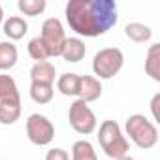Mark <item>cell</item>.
Returning a JSON list of instances; mask_svg holds the SVG:
<instances>
[{
	"label": "cell",
	"mask_w": 160,
	"mask_h": 160,
	"mask_svg": "<svg viewBox=\"0 0 160 160\" xmlns=\"http://www.w3.org/2000/svg\"><path fill=\"white\" fill-rule=\"evenodd\" d=\"M28 57L34 58L36 62L49 58V57H47V51H45V47H43V43H42V40H40V36H36V38H32V40L28 42Z\"/></svg>",
	"instance_id": "obj_21"
},
{
	"label": "cell",
	"mask_w": 160,
	"mask_h": 160,
	"mask_svg": "<svg viewBox=\"0 0 160 160\" xmlns=\"http://www.w3.org/2000/svg\"><path fill=\"white\" fill-rule=\"evenodd\" d=\"M57 89L64 96H77V92H79V75L73 73V72H66V73L58 75Z\"/></svg>",
	"instance_id": "obj_15"
},
{
	"label": "cell",
	"mask_w": 160,
	"mask_h": 160,
	"mask_svg": "<svg viewBox=\"0 0 160 160\" xmlns=\"http://www.w3.org/2000/svg\"><path fill=\"white\" fill-rule=\"evenodd\" d=\"M21 117V102H0V124H13Z\"/></svg>",
	"instance_id": "obj_19"
},
{
	"label": "cell",
	"mask_w": 160,
	"mask_h": 160,
	"mask_svg": "<svg viewBox=\"0 0 160 160\" xmlns=\"http://www.w3.org/2000/svg\"><path fill=\"white\" fill-rule=\"evenodd\" d=\"M124 36L136 43H145L152 38V30L143 23H128L124 27Z\"/></svg>",
	"instance_id": "obj_16"
},
{
	"label": "cell",
	"mask_w": 160,
	"mask_h": 160,
	"mask_svg": "<svg viewBox=\"0 0 160 160\" xmlns=\"http://www.w3.org/2000/svg\"><path fill=\"white\" fill-rule=\"evenodd\" d=\"M2 28H4V34L10 40L17 42V40L25 38V34L28 32V23L23 17H19V15H12V17H8L2 23Z\"/></svg>",
	"instance_id": "obj_11"
},
{
	"label": "cell",
	"mask_w": 160,
	"mask_h": 160,
	"mask_svg": "<svg viewBox=\"0 0 160 160\" xmlns=\"http://www.w3.org/2000/svg\"><path fill=\"white\" fill-rule=\"evenodd\" d=\"M124 66V55L119 47H104L92 58V72L96 79H111Z\"/></svg>",
	"instance_id": "obj_4"
},
{
	"label": "cell",
	"mask_w": 160,
	"mask_h": 160,
	"mask_svg": "<svg viewBox=\"0 0 160 160\" xmlns=\"http://www.w3.org/2000/svg\"><path fill=\"white\" fill-rule=\"evenodd\" d=\"M160 92H156L151 100V113H152V122H160Z\"/></svg>",
	"instance_id": "obj_23"
},
{
	"label": "cell",
	"mask_w": 160,
	"mask_h": 160,
	"mask_svg": "<svg viewBox=\"0 0 160 160\" xmlns=\"http://www.w3.org/2000/svg\"><path fill=\"white\" fill-rule=\"evenodd\" d=\"M64 13L70 28L85 38L106 34L119 19L113 0H68Z\"/></svg>",
	"instance_id": "obj_1"
},
{
	"label": "cell",
	"mask_w": 160,
	"mask_h": 160,
	"mask_svg": "<svg viewBox=\"0 0 160 160\" xmlns=\"http://www.w3.org/2000/svg\"><path fill=\"white\" fill-rule=\"evenodd\" d=\"M102 83L94 75H79V92L77 98L83 102H96L102 96Z\"/></svg>",
	"instance_id": "obj_8"
},
{
	"label": "cell",
	"mask_w": 160,
	"mask_h": 160,
	"mask_svg": "<svg viewBox=\"0 0 160 160\" xmlns=\"http://www.w3.org/2000/svg\"><path fill=\"white\" fill-rule=\"evenodd\" d=\"M145 72L152 81H160V43H152L145 55Z\"/></svg>",
	"instance_id": "obj_13"
},
{
	"label": "cell",
	"mask_w": 160,
	"mask_h": 160,
	"mask_svg": "<svg viewBox=\"0 0 160 160\" xmlns=\"http://www.w3.org/2000/svg\"><path fill=\"white\" fill-rule=\"evenodd\" d=\"M98 141H100L102 151H104L111 160L128 154L130 143H128L126 136L122 134L121 126H119L115 121H111V119H108V121H104V122L100 124V130H98Z\"/></svg>",
	"instance_id": "obj_3"
},
{
	"label": "cell",
	"mask_w": 160,
	"mask_h": 160,
	"mask_svg": "<svg viewBox=\"0 0 160 160\" xmlns=\"http://www.w3.org/2000/svg\"><path fill=\"white\" fill-rule=\"evenodd\" d=\"M28 92H30V98L36 104H40V106L49 104L53 100V94H55L53 85H49V83H30V91Z\"/></svg>",
	"instance_id": "obj_18"
},
{
	"label": "cell",
	"mask_w": 160,
	"mask_h": 160,
	"mask_svg": "<svg viewBox=\"0 0 160 160\" xmlns=\"http://www.w3.org/2000/svg\"><path fill=\"white\" fill-rule=\"evenodd\" d=\"M45 160H70V154H68L64 149L55 147V149H49V151H47Z\"/></svg>",
	"instance_id": "obj_22"
},
{
	"label": "cell",
	"mask_w": 160,
	"mask_h": 160,
	"mask_svg": "<svg viewBox=\"0 0 160 160\" xmlns=\"http://www.w3.org/2000/svg\"><path fill=\"white\" fill-rule=\"evenodd\" d=\"M115 160H136V158H132V156H128V154H124V156H121V158H115Z\"/></svg>",
	"instance_id": "obj_25"
},
{
	"label": "cell",
	"mask_w": 160,
	"mask_h": 160,
	"mask_svg": "<svg viewBox=\"0 0 160 160\" xmlns=\"http://www.w3.org/2000/svg\"><path fill=\"white\" fill-rule=\"evenodd\" d=\"M72 160H98V154L91 141L79 139L72 145Z\"/></svg>",
	"instance_id": "obj_17"
},
{
	"label": "cell",
	"mask_w": 160,
	"mask_h": 160,
	"mask_svg": "<svg viewBox=\"0 0 160 160\" xmlns=\"http://www.w3.org/2000/svg\"><path fill=\"white\" fill-rule=\"evenodd\" d=\"M40 40H42V43H43V47H45L49 58L60 57L62 47H64V42H66V32H64L62 23H60L57 17L45 19L43 25H42Z\"/></svg>",
	"instance_id": "obj_6"
},
{
	"label": "cell",
	"mask_w": 160,
	"mask_h": 160,
	"mask_svg": "<svg viewBox=\"0 0 160 160\" xmlns=\"http://www.w3.org/2000/svg\"><path fill=\"white\" fill-rule=\"evenodd\" d=\"M0 102H21L17 83L8 73H0Z\"/></svg>",
	"instance_id": "obj_12"
},
{
	"label": "cell",
	"mask_w": 160,
	"mask_h": 160,
	"mask_svg": "<svg viewBox=\"0 0 160 160\" xmlns=\"http://www.w3.org/2000/svg\"><path fill=\"white\" fill-rule=\"evenodd\" d=\"M17 8L23 15H28V17H36V15H42L47 8V2L45 0H19L17 2Z\"/></svg>",
	"instance_id": "obj_20"
},
{
	"label": "cell",
	"mask_w": 160,
	"mask_h": 160,
	"mask_svg": "<svg viewBox=\"0 0 160 160\" xmlns=\"http://www.w3.org/2000/svg\"><path fill=\"white\" fill-rule=\"evenodd\" d=\"M126 136L139 149H152L158 143V128L152 121H149L141 113H134L124 122Z\"/></svg>",
	"instance_id": "obj_2"
},
{
	"label": "cell",
	"mask_w": 160,
	"mask_h": 160,
	"mask_svg": "<svg viewBox=\"0 0 160 160\" xmlns=\"http://www.w3.org/2000/svg\"><path fill=\"white\" fill-rule=\"evenodd\" d=\"M85 55H87V45L81 38H66L60 53V57L66 62H79L85 58Z\"/></svg>",
	"instance_id": "obj_10"
},
{
	"label": "cell",
	"mask_w": 160,
	"mask_h": 160,
	"mask_svg": "<svg viewBox=\"0 0 160 160\" xmlns=\"http://www.w3.org/2000/svg\"><path fill=\"white\" fill-rule=\"evenodd\" d=\"M27 138L30 139V143L40 147L49 145L55 138V126L45 115L32 113L27 119Z\"/></svg>",
	"instance_id": "obj_7"
},
{
	"label": "cell",
	"mask_w": 160,
	"mask_h": 160,
	"mask_svg": "<svg viewBox=\"0 0 160 160\" xmlns=\"http://www.w3.org/2000/svg\"><path fill=\"white\" fill-rule=\"evenodd\" d=\"M55 77H57V70L55 64L51 60H40L34 62V66L30 68V79L32 83H55Z\"/></svg>",
	"instance_id": "obj_9"
},
{
	"label": "cell",
	"mask_w": 160,
	"mask_h": 160,
	"mask_svg": "<svg viewBox=\"0 0 160 160\" xmlns=\"http://www.w3.org/2000/svg\"><path fill=\"white\" fill-rule=\"evenodd\" d=\"M4 23V10H2V4H0V25Z\"/></svg>",
	"instance_id": "obj_24"
},
{
	"label": "cell",
	"mask_w": 160,
	"mask_h": 160,
	"mask_svg": "<svg viewBox=\"0 0 160 160\" xmlns=\"http://www.w3.org/2000/svg\"><path fill=\"white\" fill-rule=\"evenodd\" d=\"M19 51L12 42H0V72H8L17 64Z\"/></svg>",
	"instance_id": "obj_14"
},
{
	"label": "cell",
	"mask_w": 160,
	"mask_h": 160,
	"mask_svg": "<svg viewBox=\"0 0 160 160\" xmlns=\"http://www.w3.org/2000/svg\"><path fill=\"white\" fill-rule=\"evenodd\" d=\"M68 121L72 124V128L77 132V134H81V136H89L96 130L98 126V121H96V115L94 111L89 108L87 102L83 100H73V104L70 106L68 109Z\"/></svg>",
	"instance_id": "obj_5"
}]
</instances>
